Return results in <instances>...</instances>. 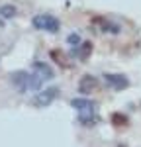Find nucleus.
I'll list each match as a JSON object with an SVG mask.
<instances>
[{"instance_id": "obj_1", "label": "nucleus", "mask_w": 141, "mask_h": 147, "mask_svg": "<svg viewBox=\"0 0 141 147\" xmlns=\"http://www.w3.org/2000/svg\"><path fill=\"white\" fill-rule=\"evenodd\" d=\"M10 84L16 88L18 92H28V90H39L41 86H43V80L39 79L37 75H32V73H28V71H14L10 73Z\"/></svg>"}, {"instance_id": "obj_2", "label": "nucleus", "mask_w": 141, "mask_h": 147, "mask_svg": "<svg viewBox=\"0 0 141 147\" xmlns=\"http://www.w3.org/2000/svg\"><path fill=\"white\" fill-rule=\"evenodd\" d=\"M70 106L79 112V122L84 125H92L96 122V104L88 98H75L70 100Z\"/></svg>"}, {"instance_id": "obj_3", "label": "nucleus", "mask_w": 141, "mask_h": 147, "mask_svg": "<svg viewBox=\"0 0 141 147\" xmlns=\"http://www.w3.org/2000/svg\"><path fill=\"white\" fill-rule=\"evenodd\" d=\"M32 26L35 30H41V32H49V34H57L61 30V22H59L55 16L51 14H37L32 18Z\"/></svg>"}, {"instance_id": "obj_4", "label": "nucleus", "mask_w": 141, "mask_h": 147, "mask_svg": "<svg viewBox=\"0 0 141 147\" xmlns=\"http://www.w3.org/2000/svg\"><path fill=\"white\" fill-rule=\"evenodd\" d=\"M59 94H61V90H59L57 86H49V88H45L43 92H37V94H35V98L32 102H34V106L45 108V106H49L55 98H59Z\"/></svg>"}, {"instance_id": "obj_5", "label": "nucleus", "mask_w": 141, "mask_h": 147, "mask_svg": "<svg viewBox=\"0 0 141 147\" xmlns=\"http://www.w3.org/2000/svg\"><path fill=\"white\" fill-rule=\"evenodd\" d=\"M104 82H106V86H110V88H114V90H124V88H128L129 79L126 77V75L106 73L104 75Z\"/></svg>"}, {"instance_id": "obj_6", "label": "nucleus", "mask_w": 141, "mask_h": 147, "mask_svg": "<svg viewBox=\"0 0 141 147\" xmlns=\"http://www.w3.org/2000/svg\"><path fill=\"white\" fill-rule=\"evenodd\" d=\"M32 69H34V73H35V75H37L41 80H43V82H47V80H51L53 77H55L53 69L49 67L47 63H43V61H34Z\"/></svg>"}, {"instance_id": "obj_7", "label": "nucleus", "mask_w": 141, "mask_h": 147, "mask_svg": "<svg viewBox=\"0 0 141 147\" xmlns=\"http://www.w3.org/2000/svg\"><path fill=\"white\" fill-rule=\"evenodd\" d=\"M94 26H98L106 34H117L120 32V26L114 24L112 20H106V18H94Z\"/></svg>"}, {"instance_id": "obj_8", "label": "nucleus", "mask_w": 141, "mask_h": 147, "mask_svg": "<svg viewBox=\"0 0 141 147\" xmlns=\"http://www.w3.org/2000/svg\"><path fill=\"white\" fill-rule=\"evenodd\" d=\"M96 88V79H94L92 75H84L79 82V92L82 94H90V92Z\"/></svg>"}, {"instance_id": "obj_9", "label": "nucleus", "mask_w": 141, "mask_h": 147, "mask_svg": "<svg viewBox=\"0 0 141 147\" xmlns=\"http://www.w3.org/2000/svg\"><path fill=\"white\" fill-rule=\"evenodd\" d=\"M90 51H92V43L84 41V43H81V47H73L70 49V55L79 57V59H86V57L90 55Z\"/></svg>"}, {"instance_id": "obj_10", "label": "nucleus", "mask_w": 141, "mask_h": 147, "mask_svg": "<svg viewBox=\"0 0 141 147\" xmlns=\"http://www.w3.org/2000/svg\"><path fill=\"white\" fill-rule=\"evenodd\" d=\"M0 16H2L4 20H12V18L18 16V8H16L14 4H2V6H0Z\"/></svg>"}, {"instance_id": "obj_11", "label": "nucleus", "mask_w": 141, "mask_h": 147, "mask_svg": "<svg viewBox=\"0 0 141 147\" xmlns=\"http://www.w3.org/2000/svg\"><path fill=\"white\" fill-rule=\"evenodd\" d=\"M67 43H69V45H81V43H82V37L79 34H69Z\"/></svg>"}, {"instance_id": "obj_12", "label": "nucleus", "mask_w": 141, "mask_h": 147, "mask_svg": "<svg viewBox=\"0 0 141 147\" xmlns=\"http://www.w3.org/2000/svg\"><path fill=\"white\" fill-rule=\"evenodd\" d=\"M2 26H4V22H2V20H0V28H2Z\"/></svg>"}]
</instances>
